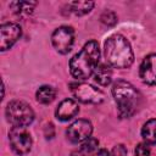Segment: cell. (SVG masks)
<instances>
[{"label": "cell", "mask_w": 156, "mask_h": 156, "mask_svg": "<svg viewBox=\"0 0 156 156\" xmlns=\"http://www.w3.org/2000/svg\"><path fill=\"white\" fill-rule=\"evenodd\" d=\"M10 6L12 7V10L16 13L22 15V13H30L32 10L35 6V2H30V1H15V2H11Z\"/></svg>", "instance_id": "17"}, {"label": "cell", "mask_w": 156, "mask_h": 156, "mask_svg": "<svg viewBox=\"0 0 156 156\" xmlns=\"http://www.w3.org/2000/svg\"><path fill=\"white\" fill-rule=\"evenodd\" d=\"M21 27L16 23H5L0 27V50L6 51L21 38Z\"/></svg>", "instance_id": "9"}, {"label": "cell", "mask_w": 156, "mask_h": 156, "mask_svg": "<svg viewBox=\"0 0 156 156\" xmlns=\"http://www.w3.org/2000/svg\"><path fill=\"white\" fill-rule=\"evenodd\" d=\"M135 156H150V147L146 143H140L135 147Z\"/></svg>", "instance_id": "19"}, {"label": "cell", "mask_w": 156, "mask_h": 156, "mask_svg": "<svg viewBox=\"0 0 156 156\" xmlns=\"http://www.w3.org/2000/svg\"><path fill=\"white\" fill-rule=\"evenodd\" d=\"M139 76L145 84L156 85V54L147 55L139 68Z\"/></svg>", "instance_id": "10"}, {"label": "cell", "mask_w": 156, "mask_h": 156, "mask_svg": "<svg viewBox=\"0 0 156 156\" xmlns=\"http://www.w3.org/2000/svg\"><path fill=\"white\" fill-rule=\"evenodd\" d=\"M73 96L84 104H100L104 101V93L87 83H72L69 85Z\"/></svg>", "instance_id": "5"}, {"label": "cell", "mask_w": 156, "mask_h": 156, "mask_svg": "<svg viewBox=\"0 0 156 156\" xmlns=\"http://www.w3.org/2000/svg\"><path fill=\"white\" fill-rule=\"evenodd\" d=\"M99 146V140L95 138H89L85 141L82 143V145L79 146V149L72 154V156H90L94 152H96Z\"/></svg>", "instance_id": "13"}, {"label": "cell", "mask_w": 156, "mask_h": 156, "mask_svg": "<svg viewBox=\"0 0 156 156\" xmlns=\"http://www.w3.org/2000/svg\"><path fill=\"white\" fill-rule=\"evenodd\" d=\"M91 133H93V124L90 123V121L77 119L68 127L66 135L71 143L79 144V143H83L87 139H89Z\"/></svg>", "instance_id": "8"}, {"label": "cell", "mask_w": 156, "mask_h": 156, "mask_svg": "<svg viewBox=\"0 0 156 156\" xmlns=\"http://www.w3.org/2000/svg\"><path fill=\"white\" fill-rule=\"evenodd\" d=\"M51 43L54 49L65 55L68 54L73 46L74 43V30L72 27L68 26H61L56 28L51 35Z\"/></svg>", "instance_id": "7"}, {"label": "cell", "mask_w": 156, "mask_h": 156, "mask_svg": "<svg viewBox=\"0 0 156 156\" xmlns=\"http://www.w3.org/2000/svg\"><path fill=\"white\" fill-rule=\"evenodd\" d=\"M78 112H79L78 104L73 99H65L58 104L56 108V117L60 121H68L72 119Z\"/></svg>", "instance_id": "11"}, {"label": "cell", "mask_w": 156, "mask_h": 156, "mask_svg": "<svg viewBox=\"0 0 156 156\" xmlns=\"http://www.w3.org/2000/svg\"><path fill=\"white\" fill-rule=\"evenodd\" d=\"M55 95H56V91H55V89L52 87L41 85L37 90L35 98H37V101L40 102V104H50L55 99Z\"/></svg>", "instance_id": "15"}, {"label": "cell", "mask_w": 156, "mask_h": 156, "mask_svg": "<svg viewBox=\"0 0 156 156\" xmlns=\"http://www.w3.org/2000/svg\"><path fill=\"white\" fill-rule=\"evenodd\" d=\"M101 22L107 26H113L117 22V17L112 11H105L101 15Z\"/></svg>", "instance_id": "18"}, {"label": "cell", "mask_w": 156, "mask_h": 156, "mask_svg": "<svg viewBox=\"0 0 156 156\" xmlns=\"http://www.w3.org/2000/svg\"><path fill=\"white\" fill-rule=\"evenodd\" d=\"M105 58L115 68H128L134 61L130 43L121 34H113L105 41Z\"/></svg>", "instance_id": "2"}, {"label": "cell", "mask_w": 156, "mask_h": 156, "mask_svg": "<svg viewBox=\"0 0 156 156\" xmlns=\"http://www.w3.org/2000/svg\"><path fill=\"white\" fill-rule=\"evenodd\" d=\"M141 136L147 145L156 144V119L147 121L141 128Z\"/></svg>", "instance_id": "14"}, {"label": "cell", "mask_w": 156, "mask_h": 156, "mask_svg": "<svg viewBox=\"0 0 156 156\" xmlns=\"http://www.w3.org/2000/svg\"><path fill=\"white\" fill-rule=\"evenodd\" d=\"M6 119L12 127H27L34 121V111L32 107L20 100H12L5 110Z\"/></svg>", "instance_id": "4"}, {"label": "cell", "mask_w": 156, "mask_h": 156, "mask_svg": "<svg viewBox=\"0 0 156 156\" xmlns=\"http://www.w3.org/2000/svg\"><path fill=\"white\" fill-rule=\"evenodd\" d=\"M94 80L102 87L108 85L112 80V71L110 66H106V65L98 66L94 72Z\"/></svg>", "instance_id": "12"}, {"label": "cell", "mask_w": 156, "mask_h": 156, "mask_svg": "<svg viewBox=\"0 0 156 156\" xmlns=\"http://www.w3.org/2000/svg\"><path fill=\"white\" fill-rule=\"evenodd\" d=\"M90 156H110V154H108V151H107L106 149H101V150L94 152V154L90 155Z\"/></svg>", "instance_id": "21"}, {"label": "cell", "mask_w": 156, "mask_h": 156, "mask_svg": "<svg viewBox=\"0 0 156 156\" xmlns=\"http://www.w3.org/2000/svg\"><path fill=\"white\" fill-rule=\"evenodd\" d=\"M110 156H127V149L124 145L122 144H118L116 146H113Z\"/></svg>", "instance_id": "20"}, {"label": "cell", "mask_w": 156, "mask_h": 156, "mask_svg": "<svg viewBox=\"0 0 156 156\" xmlns=\"http://www.w3.org/2000/svg\"><path fill=\"white\" fill-rule=\"evenodd\" d=\"M68 7L71 9L69 11L73 12L74 15L83 16L91 11V9L94 7V2L93 1H73L68 4Z\"/></svg>", "instance_id": "16"}, {"label": "cell", "mask_w": 156, "mask_h": 156, "mask_svg": "<svg viewBox=\"0 0 156 156\" xmlns=\"http://www.w3.org/2000/svg\"><path fill=\"white\" fill-rule=\"evenodd\" d=\"M100 49L95 40L88 41L78 54H76L69 61V72L78 79L84 80L94 74L96 67L99 66Z\"/></svg>", "instance_id": "1"}, {"label": "cell", "mask_w": 156, "mask_h": 156, "mask_svg": "<svg viewBox=\"0 0 156 156\" xmlns=\"http://www.w3.org/2000/svg\"><path fill=\"white\" fill-rule=\"evenodd\" d=\"M112 95L121 117H132L138 111L141 96L129 82L123 79L115 82L112 85Z\"/></svg>", "instance_id": "3"}, {"label": "cell", "mask_w": 156, "mask_h": 156, "mask_svg": "<svg viewBox=\"0 0 156 156\" xmlns=\"http://www.w3.org/2000/svg\"><path fill=\"white\" fill-rule=\"evenodd\" d=\"M9 140L17 155H26L32 149V136L26 127H12L9 132Z\"/></svg>", "instance_id": "6"}]
</instances>
